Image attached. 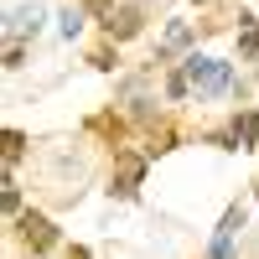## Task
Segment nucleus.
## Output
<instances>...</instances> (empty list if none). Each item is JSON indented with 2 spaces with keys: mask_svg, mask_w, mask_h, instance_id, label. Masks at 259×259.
<instances>
[{
  "mask_svg": "<svg viewBox=\"0 0 259 259\" xmlns=\"http://www.w3.org/2000/svg\"><path fill=\"white\" fill-rule=\"evenodd\" d=\"M182 73H187V83L197 94H228L233 89V68H228L223 57H197V52H192Z\"/></svg>",
  "mask_w": 259,
  "mask_h": 259,
  "instance_id": "f257e3e1",
  "label": "nucleus"
},
{
  "mask_svg": "<svg viewBox=\"0 0 259 259\" xmlns=\"http://www.w3.org/2000/svg\"><path fill=\"white\" fill-rule=\"evenodd\" d=\"M21 239L31 244V254H47V249L57 244V228L41 218V212H26V218H21Z\"/></svg>",
  "mask_w": 259,
  "mask_h": 259,
  "instance_id": "f03ea898",
  "label": "nucleus"
},
{
  "mask_svg": "<svg viewBox=\"0 0 259 259\" xmlns=\"http://www.w3.org/2000/svg\"><path fill=\"white\" fill-rule=\"evenodd\" d=\"M41 21H47V11L31 0V6H16V11L6 16V31H11V36H26V31H41Z\"/></svg>",
  "mask_w": 259,
  "mask_h": 259,
  "instance_id": "7ed1b4c3",
  "label": "nucleus"
},
{
  "mask_svg": "<svg viewBox=\"0 0 259 259\" xmlns=\"http://www.w3.org/2000/svg\"><path fill=\"white\" fill-rule=\"evenodd\" d=\"M104 31H109L114 41L135 36V31H140V11H135V6H124V11H109V16H104Z\"/></svg>",
  "mask_w": 259,
  "mask_h": 259,
  "instance_id": "20e7f679",
  "label": "nucleus"
},
{
  "mask_svg": "<svg viewBox=\"0 0 259 259\" xmlns=\"http://www.w3.org/2000/svg\"><path fill=\"white\" fill-rule=\"evenodd\" d=\"M140 171H145L140 156H119V166H114V192H124V197H130V192L140 187Z\"/></svg>",
  "mask_w": 259,
  "mask_h": 259,
  "instance_id": "39448f33",
  "label": "nucleus"
},
{
  "mask_svg": "<svg viewBox=\"0 0 259 259\" xmlns=\"http://www.w3.org/2000/svg\"><path fill=\"white\" fill-rule=\"evenodd\" d=\"M187 47H192V26H187V21H171L166 36H161V57H177V52H187Z\"/></svg>",
  "mask_w": 259,
  "mask_h": 259,
  "instance_id": "423d86ee",
  "label": "nucleus"
},
{
  "mask_svg": "<svg viewBox=\"0 0 259 259\" xmlns=\"http://www.w3.org/2000/svg\"><path fill=\"white\" fill-rule=\"evenodd\" d=\"M254 52H259V21H249L239 31V57H254Z\"/></svg>",
  "mask_w": 259,
  "mask_h": 259,
  "instance_id": "0eeeda50",
  "label": "nucleus"
},
{
  "mask_svg": "<svg viewBox=\"0 0 259 259\" xmlns=\"http://www.w3.org/2000/svg\"><path fill=\"white\" fill-rule=\"evenodd\" d=\"M239 228H244V207H228V212H223V228H218V233H223V239H233Z\"/></svg>",
  "mask_w": 259,
  "mask_h": 259,
  "instance_id": "6e6552de",
  "label": "nucleus"
},
{
  "mask_svg": "<svg viewBox=\"0 0 259 259\" xmlns=\"http://www.w3.org/2000/svg\"><path fill=\"white\" fill-rule=\"evenodd\" d=\"M78 31H83V16H78V11H68V16H62V36H68V41H73Z\"/></svg>",
  "mask_w": 259,
  "mask_h": 259,
  "instance_id": "1a4fd4ad",
  "label": "nucleus"
},
{
  "mask_svg": "<svg viewBox=\"0 0 259 259\" xmlns=\"http://www.w3.org/2000/svg\"><path fill=\"white\" fill-rule=\"evenodd\" d=\"M21 145H26V140H21L16 130H6V161H16V156H21Z\"/></svg>",
  "mask_w": 259,
  "mask_h": 259,
  "instance_id": "9d476101",
  "label": "nucleus"
},
{
  "mask_svg": "<svg viewBox=\"0 0 259 259\" xmlns=\"http://www.w3.org/2000/svg\"><path fill=\"white\" fill-rule=\"evenodd\" d=\"M212 259H233V239L218 233V239H212Z\"/></svg>",
  "mask_w": 259,
  "mask_h": 259,
  "instance_id": "9b49d317",
  "label": "nucleus"
},
{
  "mask_svg": "<svg viewBox=\"0 0 259 259\" xmlns=\"http://www.w3.org/2000/svg\"><path fill=\"white\" fill-rule=\"evenodd\" d=\"M0 202H6V212H16V207H21V192H16V187L6 182V192H0Z\"/></svg>",
  "mask_w": 259,
  "mask_h": 259,
  "instance_id": "f8f14e48",
  "label": "nucleus"
},
{
  "mask_svg": "<svg viewBox=\"0 0 259 259\" xmlns=\"http://www.w3.org/2000/svg\"><path fill=\"white\" fill-rule=\"evenodd\" d=\"M83 6H89V11H104V6H109V0H83Z\"/></svg>",
  "mask_w": 259,
  "mask_h": 259,
  "instance_id": "ddd939ff",
  "label": "nucleus"
},
{
  "mask_svg": "<svg viewBox=\"0 0 259 259\" xmlns=\"http://www.w3.org/2000/svg\"><path fill=\"white\" fill-rule=\"evenodd\" d=\"M68 259H89V249H68Z\"/></svg>",
  "mask_w": 259,
  "mask_h": 259,
  "instance_id": "4468645a",
  "label": "nucleus"
}]
</instances>
